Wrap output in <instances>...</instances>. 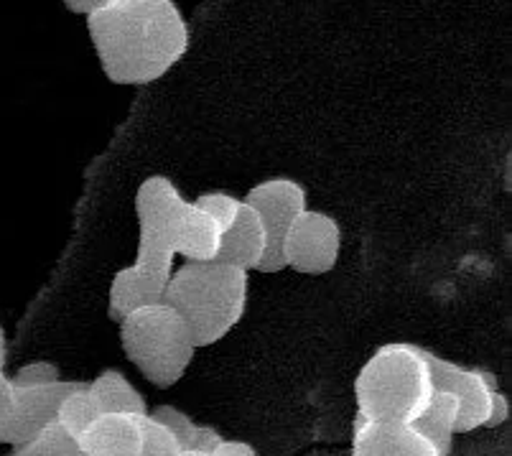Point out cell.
<instances>
[{
  "label": "cell",
  "mask_w": 512,
  "mask_h": 456,
  "mask_svg": "<svg viewBox=\"0 0 512 456\" xmlns=\"http://www.w3.org/2000/svg\"><path fill=\"white\" fill-rule=\"evenodd\" d=\"M102 69L118 85H151L189 49L174 0H120L87 16Z\"/></svg>",
  "instance_id": "cell-1"
},
{
  "label": "cell",
  "mask_w": 512,
  "mask_h": 456,
  "mask_svg": "<svg viewBox=\"0 0 512 456\" xmlns=\"http://www.w3.org/2000/svg\"><path fill=\"white\" fill-rule=\"evenodd\" d=\"M186 199L166 176H151L136 192L138 255L136 263L115 273L110 286V316L123 319L138 306L164 299L174 273L176 237Z\"/></svg>",
  "instance_id": "cell-2"
},
{
  "label": "cell",
  "mask_w": 512,
  "mask_h": 456,
  "mask_svg": "<svg viewBox=\"0 0 512 456\" xmlns=\"http://www.w3.org/2000/svg\"><path fill=\"white\" fill-rule=\"evenodd\" d=\"M248 291V271L209 260L184 263L171 273L161 301L179 311L197 347H212L240 324L248 309Z\"/></svg>",
  "instance_id": "cell-3"
},
{
  "label": "cell",
  "mask_w": 512,
  "mask_h": 456,
  "mask_svg": "<svg viewBox=\"0 0 512 456\" xmlns=\"http://www.w3.org/2000/svg\"><path fill=\"white\" fill-rule=\"evenodd\" d=\"M434 395L428 350L416 344H383L355 380L357 416L367 421L413 423Z\"/></svg>",
  "instance_id": "cell-4"
},
{
  "label": "cell",
  "mask_w": 512,
  "mask_h": 456,
  "mask_svg": "<svg viewBox=\"0 0 512 456\" xmlns=\"http://www.w3.org/2000/svg\"><path fill=\"white\" fill-rule=\"evenodd\" d=\"M120 324L123 352L156 388H174L197 355L192 332L166 301L138 306Z\"/></svg>",
  "instance_id": "cell-5"
},
{
  "label": "cell",
  "mask_w": 512,
  "mask_h": 456,
  "mask_svg": "<svg viewBox=\"0 0 512 456\" xmlns=\"http://www.w3.org/2000/svg\"><path fill=\"white\" fill-rule=\"evenodd\" d=\"M242 202H248L260 214V220L265 225V235H268V250H265V258L258 271H286L283 240H286L293 220L306 209V189L293 179H268L253 186Z\"/></svg>",
  "instance_id": "cell-6"
},
{
  "label": "cell",
  "mask_w": 512,
  "mask_h": 456,
  "mask_svg": "<svg viewBox=\"0 0 512 456\" xmlns=\"http://www.w3.org/2000/svg\"><path fill=\"white\" fill-rule=\"evenodd\" d=\"M434 390H446L459 403V418H456V434H472L477 428L487 426L495 406L497 378L492 372L472 370V367L456 365L444 357L428 352Z\"/></svg>",
  "instance_id": "cell-7"
},
{
  "label": "cell",
  "mask_w": 512,
  "mask_h": 456,
  "mask_svg": "<svg viewBox=\"0 0 512 456\" xmlns=\"http://www.w3.org/2000/svg\"><path fill=\"white\" fill-rule=\"evenodd\" d=\"M342 248V230L337 220L324 212L306 207L293 220L283 240V263L286 268L306 276H324L334 271Z\"/></svg>",
  "instance_id": "cell-8"
},
{
  "label": "cell",
  "mask_w": 512,
  "mask_h": 456,
  "mask_svg": "<svg viewBox=\"0 0 512 456\" xmlns=\"http://www.w3.org/2000/svg\"><path fill=\"white\" fill-rule=\"evenodd\" d=\"M352 456H439L413 423L367 421L357 416L352 436Z\"/></svg>",
  "instance_id": "cell-9"
},
{
  "label": "cell",
  "mask_w": 512,
  "mask_h": 456,
  "mask_svg": "<svg viewBox=\"0 0 512 456\" xmlns=\"http://www.w3.org/2000/svg\"><path fill=\"white\" fill-rule=\"evenodd\" d=\"M146 416L102 413L77 441L85 456H141Z\"/></svg>",
  "instance_id": "cell-10"
},
{
  "label": "cell",
  "mask_w": 512,
  "mask_h": 456,
  "mask_svg": "<svg viewBox=\"0 0 512 456\" xmlns=\"http://www.w3.org/2000/svg\"><path fill=\"white\" fill-rule=\"evenodd\" d=\"M265 250H268V235H265L263 220L248 202H242L235 222L222 232L217 260L250 273L260 268Z\"/></svg>",
  "instance_id": "cell-11"
},
{
  "label": "cell",
  "mask_w": 512,
  "mask_h": 456,
  "mask_svg": "<svg viewBox=\"0 0 512 456\" xmlns=\"http://www.w3.org/2000/svg\"><path fill=\"white\" fill-rule=\"evenodd\" d=\"M220 240V225L207 212L186 202L179 222V237H176V255H181L186 263H209V260H217Z\"/></svg>",
  "instance_id": "cell-12"
},
{
  "label": "cell",
  "mask_w": 512,
  "mask_h": 456,
  "mask_svg": "<svg viewBox=\"0 0 512 456\" xmlns=\"http://www.w3.org/2000/svg\"><path fill=\"white\" fill-rule=\"evenodd\" d=\"M456 418H459V403L446 390H434L428 406L423 408L421 416L413 421L418 434L431 441L439 456H451L456 436Z\"/></svg>",
  "instance_id": "cell-13"
},
{
  "label": "cell",
  "mask_w": 512,
  "mask_h": 456,
  "mask_svg": "<svg viewBox=\"0 0 512 456\" xmlns=\"http://www.w3.org/2000/svg\"><path fill=\"white\" fill-rule=\"evenodd\" d=\"M87 390L95 398L100 413H130V416H148L146 398L133 388L123 372L105 370L100 372Z\"/></svg>",
  "instance_id": "cell-14"
},
{
  "label": "cell",
  "mask_w": 512,
  "mask_h": 456,
  "mask_svg": "<svg viewBox=\"0 0 512 456\" xmlns=\"http://www.w3.org/2000/svg\"><path fill=\"white\" fill-rule=\"evenodd\" d=\"M156 421L164 423L174 434L176 444L181 446V451H199V454H214V449L222 444L225 436L212 426H199L192 418L186 416L181 408L176 406H158L156 411H148Z\"/></svg>",
  "instance_id": "cell-15"
},
{
  "label": "cell",
  "mask_w": 512,
  "mask_h": 456,
  "mask_svg": "<svg viewBox=\"0 0 512 456\" xmlns=\"http://www.w3.org/2000/svg\"><path fill=\"white\" fill-rule=\"evenodd\" d=\"M100 416L102 413L100 408H97L95 398L90 395V390H87V383H82L59 403L57 423L74 441H79L87 428H90Z\"/></svg>",
  "instance_id": "cell-16"
},
{
  "label": "cell",
  "mask_w": 512,
  "mask_h": 456,
  "mask_svg": "<svg viewBox=\"0 0 512 456\" xmlns=\"http://www.w3.org/2000/svg\"><path fill=\"white\" fill-rule=\"evenodd\" d=\"M6 360H8L6 332H3V327H0V444L11 446L13 428H16L18 413H21L23 393H26V388H18V385L8 378Z\"/></svg>",
  "instance_id": "cell-17"
},
{
  "label": "cell",
  "mask_w": 512,
  "mask_h": 456,
  "mask_svg": "<svg viewBox=\"0 0 512 456\" xmlns=\"http://www.w3.org/2000/svg\"><path fill=\"white\" fill-rule=\"evenodd\" d=\"M8 456H85V454H82L77 441H74L57 421H51L49 426H46L41 434H36L31 441L13 446V451Z\"/></svg>",
  "instance_id": "cell-18"
},
{
  "label": "cell",
  "mask_w": 512,
  "mask_h": 456,
  "mask_svg": "<svg viewBox=\"0 0 512 456\" xmlns=\"http://www.w3.org/2000/svg\"><path fill=\"white\" fill-rule=\"evenodd\" d=\"M143 431H146V436H143L141 456H181L184 454V451H181V446L176 444L174 434H171L164 423L156 421L151 413L146 416Z\"/></svg>",
  "instance_id": "cell-19"
},
{
  "label": "cell",
  "mask_w": 512,
  "mask_h": 456,
  "mask_svg": "<svg viewBox=\"0 0 512 456\" xmlns=\"http://www.w3.org/2000/svg\"><path fill=\"white\" fill-rule=\"evenodd\" d=\"M194 207H199L202 212H207L209 217H212L217 225H220V230L225 232L227 227L235 222L237 212H240V204L242 199L232 197V194H225V192H209V194H202V197L194 199Z\"/></svg>",
  "instance_id": "cell-20"
},
{
  "label": "cell",
  "mask_w": 512,
  "mask_h": 456,
  "mask_svg": "<svg viewBox=\"0 0 512 456\" xmlns=\"http://www.w3.org/2000/svg\"><path fill=\"white\" fill-rule=\"evenodd\" d=\"M11 380L18 385V388H46V385L59 383L62 378H59V367L54 365V362L39 360V362L23 365Z\"/></svg>",
  "instance_id": "cell-21"
},
{
  "label": "cell",
  "mask_w": 512,
  "mask_h": 456,
  "mask_svg": "<svg viewBox=\"0 0 512 456\" xmlns=\"http://www.w3.org/2000/svg\"><path fill=\"white\" fill-rule=\"evenodd\" d=\"M212 456H258V451H255L248 441L222 439V444L214 449Z\"/></svg>",
  "instance_id": "cell-22"
},
{
  "label": "cell",
  "mask_w": 512,
  "mask_h": 456,
  "mask_svg": "<svg viewBox=\"0 0 512 456\" xmlns=\"http://www.w3.org/2000/svg\"><path fill=\"white\" fill-rule=\"evenodd\" d=\"M510 418V400H507L505 393L495 395V406H492V416L487 421V428H495L500 423H505Z\"/></svg>",
  "instance_id": "cell-23"
},
{
  "label": "cell",
  "mask_w": 512,
  "mask_h": 456,
  "mask_svg": "<svg viewBox=\"0 0 512 456\" xmlns=\"http://www.w3.org/2000/svg\"><path fill=\"white\" fill-rule=\"evenodd\" d=\"M64 3H67V8L72 13H85V16L107 6V0H64Z\"/></svg>",
  "instance_id": "cell-24"
},
{
  "label": "cell",
  "mask_w": 512,
  "mask_h": 456,
  "mask_svg": "<svg viewBox=\"0 0 512 456\" xmlns=\"http://www.w3.org/2000/svg\"><path fill=\"white\" fill-rule=\"evenodd\" d=\"M181 456H212V454H199V451H184Z\"/></svg>",
  "instance_id": "cell-25"
}]
</instances>
